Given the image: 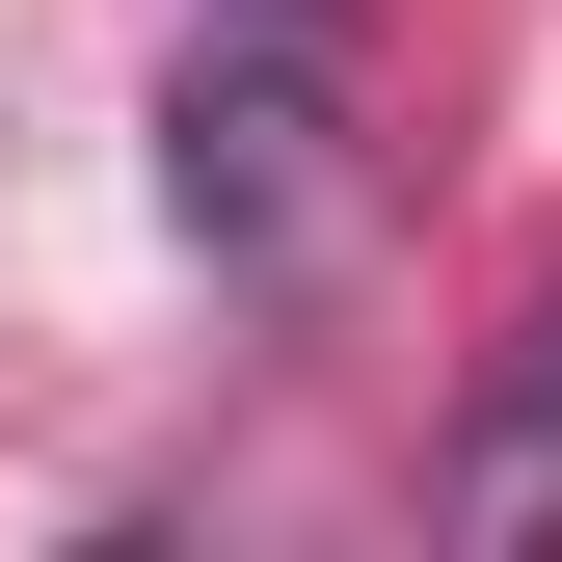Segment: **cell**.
Listing matches in <instances>:
<instances>
[{"mask_svg":"<svg viewBox=\"0 0 562 562\" xmlns=\"http://www.w3.org/2000/svg\"><path fill=\"white\" fill-rule=\"evenodd\" d=\"M429 509H456V536H562V295L509 322V375L456 402V482H429Z\"/></svg>","mask_w":562,"mask_h":562,"instance_id":"cell-2","label":"cell"},{"mask_svg":"<svg viewBox=\"0 0 562 562\" xmlns=\"http://www.w3.org/2000/svg\"><path fill=\"white\" fill-rule=\"evenodd\" d=\"M161 215L215 241V268H322L348 161H322V81H295V54H188V108H161Z\"/></svg>","mask_w":562,"mask_h":562,"instance_id":"cell-1","label":"cell"}]
</instances>
